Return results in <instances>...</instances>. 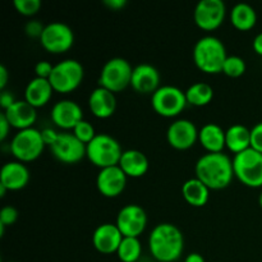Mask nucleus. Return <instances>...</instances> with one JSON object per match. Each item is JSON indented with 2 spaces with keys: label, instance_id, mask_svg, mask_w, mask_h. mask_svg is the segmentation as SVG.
I'll return each mask as SVG.
<instances>
[{
  "label": "nucleus",
  "instance_id": "obj_1",
  "mask_svg": "<svg viewBox=\"0 0 262 262\" xmlns=\"http://www.w3.org/2000/svg\"><path fill=\"white\" fill-rule=\"evenodd\" d=\"M196 177L210 189H223L228 187L234 177L233 160L222 152H207L197 160L194 166Z\"/></svg>",
  "mask_w": 262,
  "mask_h": 262
},
{
  "label": "nucleus",
  "instance_id": "obj_2",
  "mask_svg": "<svg viewBox=\"0 0 262 262\" xmlns=\"http://www.w3.org/2000/svg\"><path fill=\"white\" fill-rule=\"evenodd\" d=\"M151 255L160 262H173L182 256L184 237L181 229L171 223H160L148 237Z\"/></svg>",
  "mask_w": 262,
  "mask_h": 262
},
{
  "label": "nucleus",
  "instance_id": "obj_3",
  "mask_svg": "<svg viewBox=\"0 0 262 262\" xmlns=\"http://www.w3.org/2000/svg\"><path fill=\"white\" fill-rule=\"evenodd\" d=\"M227 58V48L216 36H204L199 38L193 46L194 63L202 72L206 73L223 72Z\"/></svg>",
  "mask_w": 262,
  "mask_h": 262
},
{
  "label": "nucleus",
  "instance_id": "obj_4",
  "mask_svg": "<svg viewBox=\"0 0 262 262\" xmlns=\"http://www.w3.org/2000/svg\"><path fill=\"white\" fill-rule=\"evenodd\" d=\"M122 146L107 133H96L86 145V155L99 168L118 165L122 158Z\"/></svg>",
  "mask_w": 262,
  "mask_h": 262
},
{
  "label": "nucleus",
  "instance_id": "obj_5",
  "mask_svg": "<svg viewBox=\"0 0 262 262\" xmlns=\"http://www.w3.org/2000/svg\"><path fill=\"white\" fill-rule=\"evenodd\" d=\"M234 176L248 187H262V152L252 147L235 154L233 159Z\"/></svg>",
  "mask_w": 262,
  "mask_h": 262
},
{
  "label": "nucleus",
  "instance_id": "obj_6",
  "mask_svg": "<svg viewBox=\"0 0 262 262\" xmlns=\"http://www.w3.org/2000/svg\"><path fill=\"white\" fill-rule=\"evenodd\" d=\"M133 68L129 61L120 56L109 59L102 66L99 77V86L105 87L112 92L124 90L130 84Z\"/></svg>",
  "mask_w": 262,
  "mask_h": 262
},
{
  "label": "nucleus",
  "instance_id": "obj_7",
  "mask_svg": "<svg viewBox=\"0 0 262 262\" xmlns=\"http://www.w3.org/2000/svg\"><path fill=\"white\" fill-rule=\"evenodd\" d=\"M84 76V69L81 61L76 59H64L54 66L51 76L49 77L54 91L71 92L81 84Z\"/></svg>",
  "mask_w": 262,
  "mask_h": 262
},
{
  "label": "nucleus",
  "instance_id": "obj_8",
  "mask_svg": "<svg viewBox=\"0 0 262 262\" xmlns=\"http://www.w3.org/2000/svg\"><path fill=\"white\" fill-rule=\"evenodd\" d=\"M45 142L41 130L31 127L15 133L10 142V151L19 161H32L42 154Z\"/></svg>",
  "mask_w": 262,
  "mask_h": 262
},
{
  "label": "nucleus",
  "instance_id": "obj_9",
  "mask_svg": "<svg viewBox=\"0 0 262 262\" xmlns=\"http://www.w3.org/2000/svg\"><path fill=\"white\" fill-rule=\"evenodd\" d=\"M151 104L163 117H176L188 104L186 97V91L173 84L160 86L151 97Z\"/></svg>",
  "mask_w": 262,
  "mask_h": 262
},
{
  "label": "nucleus",
  "instance_id": "obj_10",
  "mask_svg": "<svg viewBox=\"0 0 262 262\" xmlns=\"http://www.w3.org/2000/svg\"><path fill=\"white\" fill-rule=\"evenodd\" d=\"M40 41L41 45L50 53H64L73 45L74 32L67 23L54 20L45 25Z\"/></svg>",
  "mask_w": 262,
  "mask_h": 262
},
{
  "label": "nucleus",
  "instance_id": "obj_11",
  "mask_svg": "<svg viewBox=\"0 0 262 262\" xmlns=\"http://www.w3.org/2000/svg\"><path fill=\"white\" fill-rule=\"evenodd\" d=\"M227 5L223 0H200L194 7V22L206 31L215 30L224 20Z\"/></svg>",
  "mask_w": 262,
  "mask_h": 262
},
{
  "label": "nucleus",
  "instance_id": "obj_12",
  "mask_svg": "<svg viewBox=\"0 0 262 262\" xmlns=\"http://www.w3.org/2000/svg\"><path fill=\"white\" fill-rule=\"evenodd\" d=\"M53 155L61 163H78L86 155V143L79 141L73 133H59L55 142L50 146Z\"/></svg>",
  "mask_w": 262,
  "mask_h": 262
},
{
  "label": "nucleus",
  "instance_id": "obj_13",
  "mask_svg": "<svg viewBox=\"0 0 262 262\" xmlns=\"http://www.w3.org/2000/svg\"><path fill=\"white\" fill-rule=\"evenodd\" d=\"M115 224L118 225L124 237H138L145 230L147 224V215L140 205H125L118 212Z\"/></svg>",
  "mask_w": 262,
  "mask_h": 262
},
{
  "label": "nucleus",
  "instance_id": "obj_14",
  "mask_svg": "<svg viewBox=\"0 0 262 262\" xmlns=\"http://www.w3.org/2000/svg\"><path fill=\"white\" fill-rule=\"evenodd\" d=\"M200 130L196 124L189 119L174 120L166 130V138L170 146L178 150H187L192 147L199 140Z\"/></svg>",
  "mask_w": 262,
  "mask_h": 262
},
{
  "label": "nucleus",
  "instance_id": "obj_15",
  "mask_svg": "<svg viewBox=\"0 0 262 262\" xmlns=\"http://www.w3.org/2000/svg\"><path fill=\"white\" fill-rule=\"evenodd\" d=\"M127 184V174L119 165L100 169L96 177V186L100 193L106 197H115L123 192Z\"/></svg>",
  "mask_w": 262,
  "mask_h": 262
},
{
  "label": "nucleus",
  "instance_id": "obj_16",
  "mask_svg": "<svg viewBox=\"0 0 262 262\" xmlns=\"http://www.w3.org/2000/svg\"><path fill=\"white\" fill-rule=\"evenodd\" d=\"M51 119L58 127L73 129L81 120H83V112L78 102L73 100H60L53 105Z\"/></svg>",
  "mask_w": 262,
  "mask_h": 262
},
{
  "label": "nucleus",
  "instance_id": "obj_17",
  "mask_svg": "<svg viewBox=\"0 0 262 262\" xmlns=\"http://www.w3.org/2000/svg\"><path fill=\"white\" fill-rule=\"evenodd\" d=\"M123 237L120 229L117 224L104 223L100 224L92 233V243L95 248L101 253L117 252L119 248Z\"/></svg>",
  "mask_w": 262,
  "mask_h": 262
},
{
  "label": "nucleus",
  "instance_id": "obj_18",
  "mask_svg": "<svg viewBox=\"0 0 262 262\" xmlns=\"http://www.w3.org/2000/svg\"><path fill=\"white\" fill-rule=\"evenodd\" d=\"M130 84L141 94H154L160 87V73L152 64L141 63L133 68Z\"/></svg>",
  "mask_w": 262,
  "mask_h": 262
},
{
  "label": "nucleus",
  "instance_id": "obj_19",
  "mask_svg": "<svg viewBox=\"0 0 262 262\" xmlns=\"http://www.w3.org/2000/svg\"><path fill=\"white\" fill-rule=\"evenodd\" d=\"M4 114L9 120L10 125L19 130L32 127L37 118L36 107L26 100H15L14 104L4 110Z\"/></svg>",
  "mask_w": 262,
  "mask_h": 262
},
{
  "label": "nucleus",
  "instance_id": "obj_20",
  "mask_svg": "<svg viewBox=\"0 0 262 262\" xmlns=\"http://www.w3.org/2000/svg\"><path fill=\"white\" fill-rule=\"evenodd\" d=\"M30 181V170L22 161H8L0 170V183L10 191L23 188Z\"/></svg>",
  "mask_w": 262,
  "mask_h": 262
},
{
  "label": "nucleus",
  "instance_id": "obj_21",
  "mask_svg": "<svg viewBox=\"0 0 262 262\" xmlns=\"http://www.w3.org/2000/svg\"><path fill=\"white\" fill-rule=\"evenodd\" d=\"M89 106L91 112L99 118H109L117 109V99L114 92L105 87H96L90 94Z\"/></svg>",
  "mask_w": 262,
  "mask_h": 262
},
{
  "label": "nucleus",
  "instance_id": "obj_22",
  "mask_svg": "<svg viewBox=\"0 0 262 262\" xmlns=\"http://www.w3.org/2000/svg\"><path fill=\"white\" fill-rule=\"evenodd\" d=\"M53 91L54 89L49 78L35 77L26 86L25 100L35 107L43 106L51 99Z\"/></svg>",
  "mask_w": 262,
  "mask_h": 262
},
{
  "label": "nucleus",
  "instance_id": "obj_23",
  "mask_svg": "<svg viewBox=\"0 0 262 262\" xmlns=\"http://www.w3.org/2000/svg\"><path fill=\"white\" fill-rule=\"evenodd\" d=\"M118 165L123 169L127 177H142L148 170V159L140 150H125L123 151Z\"/></svg>",
  "mask_w": 262,
  "mask_h": 262
},
{
  "label": "nucleus",
  "instance_id": "obj_24",
  "mask_svg": "<svg viewBox=\"0 0 262 262\" xmlns=\"http://www.w3.org/2000/svg\"><path fill=\"white\" fill-rule=\"evenodd\" d=\"M199 140L209 152H222L225 143V130L216 123H207L200 129Z\"/></svg>",
  "mask_w": 262,
  "mask_h": 262
},
{
  "label": "nucleus",
  "instance_id": "obj_25",
  "mask_svg": "<svg viewBox=\"0 0 262 262\" xmlns=\"http://www.w3.org/2000/svg\"><path fill=\"white\" fill-rule=\"evenodd\" d=\"M182 194L189 205L194 207H201L205 206L209 201L210 188L196 177V178H191L184 182L182 187Z\"/></svg>",
  "mask_w": 262,
  "mask_h": 262
},
{
  "label": "nucleus",
  "instance_id": "obj_26",
  "mask_svg": "<svg viewBox=\"0 0 262 262\" xmlns=\"http://www.w3.org/2000/svg\"><path fill=\"white\" fill-rule=\"evenodd\" d=\"M225 143L227 147L234 154L242 152L251 147V129L245 124H233L225 130Z\"/></svg>",
  "mask_w": 262,
  "mask_h": 262
},
{
  "label": "nucleus",
  "instance_id": "obj_27",
  "mask_svg": "<svg viewBox=\"0 0 262 262\" xmlns=\"http://www.w3.org/2000/svg\"><path fill=\"white\" fill-rule=\"evenodd\" d=\"M230 22L241 31L251 30L257 22V13L248 3H237L230 10Z\"/></svg>",
  "mask_w": 262,
  "mask_h": 262
},
{
  "label": "nucleus",
  "instance_id": "obj_28",
  "mask_svg": "<svg viewBox=\"0 0 262 262\" xmlns=\"http://www.w3.org/2000/svg\"><path fill=\"white\" fill-rule=\"evenodd\" d=\"M186 97L188 104L196 105V106H204L207 105L214 97V90L209 83L205 82H194L193 84L186 90Z\"/></svg>",
  "mask_w": 262,
  "mask_h": 262
},
{
  "label": "nucleus",
  "instance_id": "obj_29",
  "mask_svg": "<svg viewBox=\"0 0 262 262\" xmlns=\"http://www.w3.org/2000/svg\"><path fill=\"white\" fill-rule=\"evenodd\" d=\"M142 246L138 237H123L117 251L118 257L123 262H136L140 258Z\"/></svg>",
  "mask_w": 262,
  "mask_h": 262
},
{
  "label": "nucleus",
  "instance_id": "obj_30",
  "mask_svg": "<svg viewBox=\"0 0 262 262\" xmlns=\"http://www.w3.org/2000/svg\"><path fill=\"white\" fill-rule=\"evenodd\" d=\"M246 68H247V66H246V61L242 56L228 55L224 67H223V72L229 77H239L245 73Z\"/></svg>",
  "mask_w": 262,
  "mask_h": 262
},
{
  "label": "nucleus",
  "instance_id": "obj_31",
  "mask_svg": "<svg viewBox=\"0 0 262 262\" xmlns=\"http://www.w3.org/2000/svg\"><path fill=\"white\" fill-rule=\"evenodd\" d=\"M73 135L76 136L79 141H82V142L87 145V143L96 136V133H95L94 125L83 119L73 128Z\"/></svg>",
  "mask_w": 262,
  "mask_h": 262
},
{
  "label": "nucleus",
  "instance_id": "obj_32",
  "mask_svg": "<svg viewBox=\"0 0 262 262\" xmlns=\"http://www.w3.org/2000/svg\"><path fill=\"white\" fill-rule=\"evenodd\" d=\"M15 9L25 15H32L41 8V0H14Z\"/></svg>",
  "mask_w": 262,
  "mask_h": 262
},
{
  "label": "nucleus",
  "instance_id": "obj_33",
  "mask_svg": "<svg viewBox=\"0 0 262 262\" xmlns=\"http://www.w3.org/2000/svg\"><path fill=\"white\" fill-rule=\"evenodd\" d=\"M18 219V210L14 206H4L0 210V223L7 225H12Z\"/></svg>",
  "mask_w": 262,
  "mask_h": 262
},
{
  "label": "nucleus",
  "instance_id": "obj_34",
  "mask_svg": "<svg viewBox=\"0 0 262 262\" xmlns=\"http://www.w3.org/2000/svg\"><path fill=\"white\" fill-rule=\"evenodd\" d=\"M251 147L262 152V122H258L251 129Z\"/></svg>",
  "mask_w": 262,
  "mask_h": 262
},
{
  "label": "nucleus",
  "instance_id": "obj_35",
  "mask_svg": "<svg viewBox=\"0 0 262 262\" xmlns=\"http://www.w3.org/2000/svg\"><path fill=\"white\" fill-rule=\"evenodd\" d=\"M43 28H45V26H43L40 20L33 19L28 20V22L26 23L25 30L26 33H27L28 36H31V37H41Z\"/></svg>",
  "mask_w": 262,
  "mask_h": 262
},
{
  "label": "nucleus",
  "instance_id": "obj_36",
  "mask_svg": "<svg viewBox=\"0 0 262 262\" xmlns=\"http://www.w3.org/2000/svg\"><path fill=\"white\" fill-rule=\"evenodd\" d=\"M54 66L48 60H40L35 66L36 77H41V78H49L51 76Z\"/></svg>",
  "mask_w": 262,
  "mask_h": 262
},
{
  "label": "nucleus",
  "instance_id": "obj_37",
  "mask_svg": "<svg viewBox=\"0 0 262 262\" xmlns=\"http://www.w3.org/2000/svg\"><path fill=\"white\" fill-rule=\"evenodd\" d=\"M41 136H42V140L45 142V145L51 146L55 142L56 138H58L59 133L55 129H53V128H45V129L41 130Z\"/></svg>",
  "mask_w": 262,
  "mask_h": 262
},
{
  "label": "nucleus",
  "instance_id": "obj_38",
  "mask_svg": "<svg viewBox=\"0 0 262 262\" xmlns=\"http://www.w3.org/2000/svg\"><path fill=\"white\" fill-rule=\"evenodd\" d=\"M10 127H12V125H10L9 120L7 119L4 113H2V114H0V141H4L5 138H7Z\"/></svg>",
  "mask_w": 262,
  "mask_h": 262
},
{
  "label": "nucleus",
  "instance_id": "obj_39",
  "mask_svg": "<svg viewBox=\"0 0 262 262\" xmlns=\"http://www.w3.org/2000/svg\"><path fill=\"white\" fill-rule=\"evenodd\" d=\"M15 102V99L14 96H13L12 92L9 91H5V90H3L2 94H0V105H2L3 109H8V107L10 106V105H13Z\"/></svg>",
  "mask_w": 262,
  "mask_h": 262
},
{
  "label": "nucleus",
  "instance_id": "obj_40",
  "mask_svg": "<svg viewBox=\"0 0 262 262\" xmlns=\"http://www.w3.org/2000/svg\"><path fill=\"white\" fill-rule=\"evenodd\" d=\"M104 4L106 7H109L110 9L118 10L122 9V8H124L127 5V0H104Z\"/></svg>",
  "mask_w": 262,
  "mask_h": 262
},
{
  "label": "nucleus",
  "instance_id": "obj_41",
  "mask_svg": "<svg viewBox=\"0 0 262 262\" xmlns=\"http://www.w3.org/2000/svg\"><path fill=\"white\" fill-rule=\"evenodd\" d=\"M8 79H9V73H8V69L4 64H0V89L5 90V86L8 83Z\"/></svg>",
  "mask_w": 262,
  "mask_h": 262
},
{
  "label": "nucleus",
  "instance_id": "obj_42",
  "mask_svg": "<svg viewBox=\"0 0 262 262\" xmlns=\"http://www.w3.org/2000/svg\"><path fill=\"white\" fill-rule=\"evenodd\" d=\"M252 46H253V50H255L256 53L262 55V32L257 33V35L255 36V38H253Z\"/></svg>",
  "mask_w": 262,
  "mask_h": 262
},
{
  "label": "nucleus",
  "instance_id": "obj_43",
  "mask_svg": "<svg viewBox=\"0 0 262 262\" xmlns=\"http://www.w3.org/2000/svg\"><path fill=\"white\" fill-rule=\"evenodd\" d=\"M184 262H205V258H204V256L200 255V253L192 252L187 256Z\"/></svg>",
  "mask_w": 262,
  "mask_h": 262
},
{
  "label": "nucleus",
  "instance_id": "obj_44",
  "mask_svg": "<svg viewBox=\"0 0 262 262\" xmlns=\"http://www.w3.org/2000/svg\"><path fill=\"white\" fill-rule=\"evenodd\" d=\"M8 191V188H7V187H5L4 186V184H2V183H0V196H4V194H5V192H7Z\"/></svg>",
  "mask_w": 262,
  "mask_h": 262
},
{
  "label": "nucleus",
  "instance_id": "obj_45",
  "mask_svg": "<svg viewBox=\"0 0 262 262\" xmlns=\"http://www.w3.org/2000/svg\"><path fill=\"white\" fill-rule=\"evenodd\" d=\"M258 204H260V206L262 207V192L260 193V196H258Z\"/></svg>",
  "mask_w": 262,
  "mask_h": 262
}]
</instances>
